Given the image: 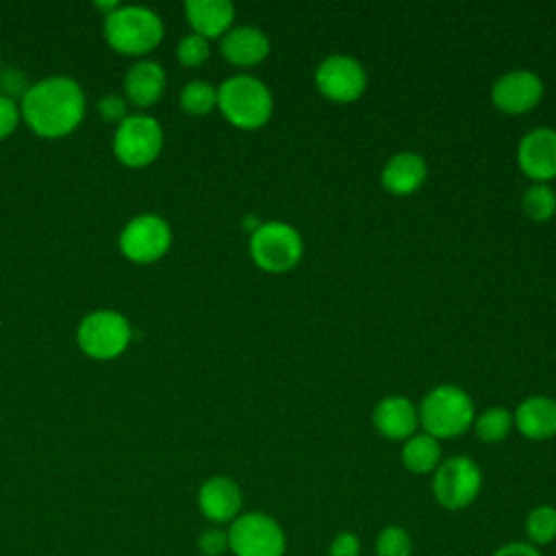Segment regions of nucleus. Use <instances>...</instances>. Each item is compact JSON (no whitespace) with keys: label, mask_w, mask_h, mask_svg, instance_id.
Wrapping results in <instances>:
<instances>
[{"label":"nucleus","mask_w":556,"mask_h":556,"mask_svg":"<svg viewBox=\"0 0 556 556\" xmlns=\"http://www.w3.org/2000/svg\"><path fill=\"white\" fill-rule=\"evenodd\" d=\"M526 541L534 547H545L556 541V506L539 504L528 510L523 519Z\"/></svg>","instance_id":"5701e85b"},{"label":"nucleus","mask_w":556,"mask_h":556,"mask_svg":"<svg viewBox=\"0 0 556 556\" xmlns=\"http://www.w3.org/2000/svg\"><path fill=\"white\" fill-rule=\"evenodd\" d=\"M167 87V74L159 61L139 59L132 63L122 80L126 102L135 104L137 109L154 106Z\"/></svg>","instance_id":"2eb2a0df"},{"label":"nucleus","mask_w":556,"mask_h":556,"mask_svg":"<svg viewBox=\"0 0 556 556\" xmlns=\"http://www.w3.org/2000/svg\"><path fill=\"white\" fill-rule=\"evenodd\" d=\"M20 122H22L20 102H15L7 96H0V141L11 137L17 130Z\"/></svg>","instance_id":"7c9ffc66"},{"label":"nucleus","mask_w":556,"mask_h":556,"mask_svg":"<svg viewBox=\"0 0 556 556\" xmlns=\"http://www.w3.org/2000/svg\"><path fill=\"white\" fill-rule=\"evenodd\" d=\"M473 432L484 443H502L515 428L513 413L504 406H489L473 419Z\"/></svg>","instance_id":"4be33fe9"},{"label":"nucleus","mask_w":556,"mask_h":556,"mask_svg":"<svg viewBox=\"0 0 556 556\" xmlns=\"http://www.w3.org/2000/svg\"><path fill=\"white\" fill-rule=\"evenodd\" d=\"M178 104L187 115H208L213 109H217V87L208 80L193 78L182 85Z\"/></svg>","instance_id":"b1692460"},{"label":"nucleus","mask_w":556,"mask_h":556,"mask_svg":"<svg viewBox=\"0 0 556 556\" xmlns=\"http://www.w3.org/2000/svg\"><path fill=\"white\" fill-rule=\"evenodd\" d=\"M315 87L326 100L350 104L365 93L367 72L363 63L350 54H328L315 67Z\"/></svg>","instance_id":"9b49d317"},{"label":"nucleus","mask_w":556,"mask_h":556,"mask_svg":"<svg viewBox=\"0 0 556 556\" xmlns=\"http://www.w3.org/2000/svg\"><path fill=\"white\" fill-rule=\"evenodd\" d=\"M417 413L424 432L439 441L465 434L476 419L473 400L456 384H439L430 389L417 406Z\"/></svg>","instance_id":"20e7f679"},{"label":"nucleus","mask_w":556,"mask_h":556,"mask_svg":"<svg viewBox=\"0 0 556 556\" xmlns=\"http://www.w3.org/2000/svg\"><path fill=\"white\" fill-rule=\"evenodd\" d=\"M250 256L254 265L267 274H282L293 269L302 254V235L287 222H261V226L250 232Z\"/></svg>","instance_id":"423d86ee"},{"label":"nucleus","mask_w":556,"mask_h":556,"mask_svg":"<svg viewBox=\"0 0 556 556\" xmlns=\"http://www.w3.org/2000/svg\"><path fill=\"white\" fill-rule=\"evenodd\" d=\"M376 556H413V536L400 523L384 526L374 543Z\"/></svg>","instance_id":"a878e982"},{"label":"nucleus","mask_w":556,"mask_h":556,"mask_svg":"<svg viewBox=\"0 0 556 556\" xmlns=\"http://www.w3.org/2000/svg\"><path fill=\"white\" fill-rule=\"evenodd\" d=\"M22 122L41 139L72 135L85 119L87 96L78 80L54 74L28 87L20 100Z\"/></svg>","instance_id":"f257e3e1"},{"label":"nucleus","mask_w":556,"mask_h":556,"mask_svg":"<svg viewBox=\"0 0 556 556\" xmlns=\"http://www.w3.org/2000/svg\"><path fill=\"white\" fill-rule=\"evenodd\" d=\"M228 552L235 556H285L287 534L278 519L263 510L241 513L228 528Z\"/></svg>","instance_id":"6e6552de"},{"label":"nucleus","mask_w":556,"mask_h":556,"mask_svg":"<svg viewBox=\"0 0 556 556\" xmlns=\"http://www.w3.org/2000/svg\"><path fill=\"white\" fill-rule=\"evenodd\" d=\"M198 549L202 556H222L226 554L228 547V530L222 526H211L204 528L198 534Z\"/></svg>","instance_id":"cd10ccee"},{"label":"nucleus","mask_w":556,"mask_h":556,"mask_svg":"<svg viewBox=\"0 0 556 556\" xmlns=\"http://www.w3.org/2000/svg\"><path fill=\"white\" fill-rule=\"evenodd\" d=\"M182 11L191 33L208 41L222 39L235 22V7L228 0H187Z\"/></svg>","instance_id":"6ab92c4d"},{"label":"nucleus","mask_w":556,"mask_h":556,"mask_svg":"<svg viewBox=\"0 0 556 556\" xmlns=\"http://www.w3.org/2000/svg\"><path fill=\"white\" fill-rule=\"evenodd\" d=\"M33 83H28V76L22 70L15 67H0V96H7L11 100H22Z\"/></svg>","instance_id":"c85d7f7f"},{"label":"nucleus","mask_w":556,"mask_h":556,"mask_svg":"<svg viewBox=\"0 0 556 556\" xmlns=\"http://www.w3.org/2000/svg\"><path fill=\"white\" fill-rule=\"evenodd\" d=\"M163 141V126L156 117L148 113H128V117L115 126L113 154L130 169L148 167L159 159Z\"/></svg>","instance_id":"0eeeda50"},{"label":"nucleus","mask_w":556,"mask_h":556,"mask_svg":"<svg viewBox=\"0 0 556 556\" xmlns=\"http://www.w3.org/2000/svg\"><path fill=\"white\" fill-rule=\"evenodd\" d=\"M482 491V469L469 456H450L432 473L434 502L445 510L471 506Z\"/></svg>","instance_id":"1a4fd4ad"},{"label":"nucleus","mask_w":556,"mask_h":556,"mask_svg":"<svg viewBox=\"0 0 556 556\" xmlns=\"http://www.w3.org/2000/svg\"><path fill=\"white\" fill-rule=\"evenodd\" d=\"M543 98V80L530 70H508L491 85V102L497 111L521 115L532 111Z\"/></svg>","instance_id":"f8f14e48"},{"label":"nucleus","mask_w":556,"mask_h":556,"mask_svg":"<svg viewBox=\"0 0 556 556\" xmlns=\"http://www.w3.org/2000/svg\"><path fill=\"white\" fill-rule=\"evenodd\" d=\"M130 341L132 326L128 317L113 308L87 313L76 328V343L80 352L93 361H113L122 356Z\"/></svg>","instance_id":"39448f33"},{"label":"nucleus","mask_w":556,"mask_h":556,"mask_svg":"<svg viewBox=\"0 0 556 556\" xmlns=\"http://www.w3.org/2000/svg\"><path fill=\"white\" fill-rule=\"evenodd\" d=\"M217 109L239 130L263 128L274 113L269 87L252 74H235L217 87Z\"/></svg>","instance_id":"7ed1b4c3"},{"label":"nucleus","mask_w":556,"mask_h":556,"mask_svg":"<svg viewBox=\"0 0 556 556\" xmlns=\"http://www.w3.org/2000/svg\"><path fill=\"white\" fill-rule=\"evenodd\" d=\"M521 208L532 222H547L556 215V191L545 182H534L523 191Z\"/></svg>","instance_id":"393cba45"},{"label":"nucleus","mask_w":556,"mask_h":556,"mask_svg":"<svg viewBox=\"0 0 556 556\" xmlns=\"http://www.w3.org/2000/svg\"><path fill=\"white\" fill-rule=\"evenodd\" d=\"M491 556H543L539 547L528 541H508L500 545Z\"/></svg>","instance_id":"473e14b6"},{"label":"nucleus","mask_w":556,"mask_h":556,"mask_svg":"<svg viewBox=\"0 0 556 556\" xmlns=\"http://www.w3.org/2000/svg\"><path fill=\"white\" fill-rule=\"evenodd\" d=\"M517 163L530 180L549 185L556 178V130L541 126L526 132L517 146Z\"/></svg>","instance_id":"4468645a"},{"label":"nucleus","mask_w":556,"mask_h":556,"mask_svg":"<svg viewBox=\"0 0 556 556\" xmlns=\"http://www.w3.org/2000/svg\"><path fill=\"white\" fill-rule=\"evenodd\" d=\"M328 556H361V539L350 532H337L328 545Z\"/></svg>","instance_id":"2f4dec72"},{"label":"nucleus","mask_w":556,"mask_h":556,"mask_svg":"<svg viewBox=\"0 0 556 556\" xmlns=\"http://www.w3.org/2000/svg\"><path fill=\"white\" fill-rule=\"evenodd\" d=\"M174 241L172 226L156 213H141L126 222L119 232V252L137 265H150L161 261Z\"/></svg>","instance_id":"9d476101"},{"label":"nucleus","mask_w":556,"mask_h":556,"mask_svg":"<svg viewBox=\"0 0 556 556\" xmlns=\"http://www.w3.org/2000/svg\"><path fill=\"white\" fill-rule=\"evenodd\" d=\"M513 421L521 437L530 441H547L556 437V400L547 395H530L519 402Z\"/></svg>","instance_id":"aec40b11"},{"label":"nucleus","mask_w":556,"mask_h":556,"mask_svg":"<svg viewBox=\"0 0 556 556\" xmlns=\"http://www.w3.org/2000/svg\"><path fill=\"white\" fill-rule=\"evenodd\" d=\"M102 30L111 50L139 59L156 50L165 37L161 15L141 4H119L113 13L104 15Z\"/></svg>","instance_id":"f03ea898"},{"label":"nucleus","mask_w":556,"mask_h":556,"mask_svg":"<svg viewBox=\"0 0 556 556\" xmlns=\"http://www.w3.org/2000/svg\"><path fill=\"white\" fill-rule=\"evenodd\" d=\"M400 460L402 467L415 476H426V473H434V469L441 465L443 460V452H441V441L426 434V432H415L413 437H408L402 443L400 450Z\"/></svg>","instance_id":"412c9836"},{"label":"nucleus","mask_w":556,"mask_h":556,"mask_svg":"<svg viewBox=\"0 0 556 556\" xmlns=\"http://www.w3.org/2000/svg\"><path fill=\"white\" fill-rule=\"evenodd\" d=\"M271 43L269 37L250 24L232 26L222 39H219V52L222 56L237 67H254L263 63L269 56Z\"/></svg>","instance_id":"f3484780"},{"label":"nucleus","mask_w":556,"mask_h":556,"mask_svg":"<svg viewBox=\"0 0 556 556\" xmlns=\"http://www.w3.org/2000/svg\"><path fill=\"white\" fill-rule=\"evenodd\" d=\"M211 56V46H208V39L200 37V35H185L178 39V46H176V59L180 65L185 67H200L206 63V59Z\"/></svg>","instance_id":"bb28decb"},{"label":"nucleus","mask_w":556,"mask_h":556,"mask_svg":"<svg viewBox=\"0 0 556 556\" xmlns=\"http://www.w3.org/2000/svg\"><path fill=\"white\" fill-rule=\"evenodd\" d=\"M198 508L213 526H230L243 513V491L230 476H211L198 489Z\"/></svg>","instance_id":"ddd939ff"},{"label":"nucleus","mask_w":556,"mask_h":556,"mask_svg":"<svg viewBox=\"0 0 556 556\" xmlns=\"http://www.w3.org/2000/svg\"><path fill=\"white\" fill-rule=\"evenodd\" d=\"M374 428L380 437L389 441H406L417 432L419 413L417 406L404 395H387L382 397L371 413Z\"/></svg>","instance_id":"dca6fc26"},{"label":"nucleus","mask_w":556,"mask_h":556,"mask_svg":"<svg viewBox=\"0 0 556 556\" xmlns=\"http://www.w3.org/2000/svg\"><path fill=\"white\" fill-rule=\"evenodd\" d=\"M426 178H428V165H426L424 156H419L417 152H410V150L393 154L380 172V182H382L384 191L391 195H397V198L419 191V187L426 182Z\"/></svg>","instance_id":"a211bd4d"},{"label":"nucleus","mask_w":556,"mask_h":556,"mask_svg":"<svg viewBox=\"0 0 556 556\" xmlns=\"http://www.w3.org/2000/svg\"><path fill=\"white\" fill-rule=\"evenodd\" d=\"M96 109H98V115L109 122V124H119L122 119L128 117V102L124 96L119 93H106L102 96L98 102H96Z\"/></svg>","instance_id":"c756f323"}]
</instances>
